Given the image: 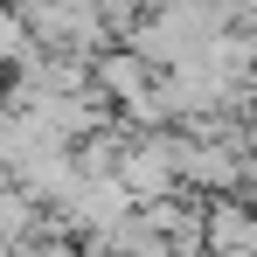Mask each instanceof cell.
<instances>
[{"instance_id":"6da1fadb","label":"cell","mask_w":257,"mask_h":257,"mask_svg":"<svg viewBox=\"0 0 257 257\" xmlns=\"http://www.w3.org/2000/svg\"><path fill=\"white\" fill-rule=\"evenodd\" d=\"M90 70H97V90H104V97H111L118 111L160 90V70H153V63H146L139 49H125V42H118V49H104V56L90 63Z\"/></svg>"},{"instance_id":"7a4b0ae2","label":"cell","mask_w":257,"mask_h":257,"mask_svg":"<svg viewBox=\"0 0 257 257\" xmlns=\"http://www.w3.org/2000/svg\"><path fill=\"white\" fill-rule=\"evenodd\" d=\"M7 84H14V70H7V63H0V97H7Z\"/></svg>"}]
</instances>
